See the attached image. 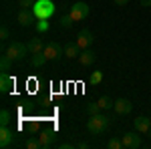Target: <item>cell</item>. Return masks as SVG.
Returning <instances> with one entry per match:
<instances>
[{
    "mask_svg": "<svg viewBox=\"0 0 151 149\" xmlns=\"http://www.w3.org/2000/svg\"><path fill=\"white\" fill-rule=\"evenodd\" d=\"M111 127V119L109 115H103V113H97V115H91V119L87 121V129L93 133V135H105Z\"/></svg>",
    "mask_w": 151,
    "mask_h": 149,
    "instance_id": "1",
    "label": "cell"
},
{
    "mask_svg": "<svg viewBox=\"0 0 151 149\" xmlns=\"http://www.w3.org/2000/svg\"><path fill=\"white\" fill-rule=\"evenodd\" d=\"M69 14L73 16L75 22H81V20H85V18L91 14V8H89L87 2L79 0V2H75V4H70V6H69Z\"/></svg>",
    "mask_w": 151,
    "mask_h": 149,
    "instance_id": "2",
    "label": "cell"
},
{
    "mask_svg": "<svg viewBox=\"0 0 151 149\" xmlns=\"http://www.w3.org/2000/svg\"><path fill=\"white\" fill-rule=\"evenodd\" d=\"M32 12L36 14L38 20H40V18H50V16L55 14V2H52V0H36Z\"/></svg>",
    "mask_w": 151,
    "mask_h": 149,
    "instance_id": "3",
    "label": "cell"
},
{
    "mask_svg": "<svg viewBox=\"0 0 151 149\" xmlns=\"http://www.w3.org/2000/svg\"><path fill=\"white\" fill-rule=\"evenodd\" d=\"M6 55H8L14 63H18V60H22V58L28 55V46L24 45V42H12V45H8V48H6Z\"/></svg>",
    "mask_w": 151,
    "mask_h": 149,
    "instance_id": "4",
    "label": "cell"
},
{
    "mask_svg": "<svg viewBox=\"0 0 151 149\" xmlns=\"http://www.w3.org/2000/svg\"><path fill=\"white\" fill-rule=\"evenodd\" d=\"M123 149H139L141 147V133L139 131H129L125 135H121Z\"/></svg>",
    "mask_w": 151,
    "mask_h": 149,
    "instance_id": "5",
    "label": "cell"
},
{
    "mask_svg": "<svg viewBox=\"0 0 151 149\" xmlns=\"http://www.w3.org/2000/svg\"><path fill=\"white\" fill-rule=\"evenodd\" d=\"M42 53L47 55L48 60H58V58H60V55H65V48H60V45H58V42L50 40V42H47V45H45V50H42Z\"/></svg>",
    "mask_w": 151,
    "mask_h": 149,
    "instance_id": "6",
    "label": "cell"
},
{
    "mask_svg": "<svg viewBox=\"0 0 151 149\" xmlns=\"http://www.w3.org/2000/svg\"><path fill=\"white\" fill-rule=\"evenodd\" d=\"M75 42L79 45V48H81V50H85V48H91V46H93L95 36H93V32H91V30L83 28L81 32L77 35V40H75Z\"/></svg>",
    "mask_w": 151,
    "mask_h": 149,
    "instance_id": "7",
    "label": "cell"
},
{
    "mask_svg": "<svg viewBox=\"0 0 151 149\" xmlns=\"http://www.w3.org/2000/svg\"><path fill=\"white\" fill-rule=\"evenodd\" d=\"M16 20H18V24L20 26H32V24H36V14L32 10H26V8H20L18 10V14H16Z\"/></svg>",
    "mask_w": 151,
    "mask_h": 149,
    "instance_id": "8",
    "label": "cell"
},
{
    "mask_svg": "<svg viewBox=\"0 0 151 149\" xmlns=\"http://www.w3.org/2000/svg\"><path fill=\"white\" fill-rule=\"evenodd\" d=\"M38 141H40V147L42 149H48L57 141V133H55L52 129H42V131L38 133Z\"/></svg>",
    "mask_w": 151,
    "mask_h": 149,
    "instance_id": "9",
    "label": "cell"
},
{
    "mask_svg": "<svg viewBox=\"0 0 151 149\" xmlns=\"http://www.w3.org/2000/svg\"><path fill=\"white\" fill-rule=\"evenodd\" d=\"M133 127H135V131H139L141 135H147L151 129V119L145 117V115H139V117L133 119Z\"/></svg>",
    "mask_w": 151,
    "mask_h": 149,
    "instance_id": "10",
    "label": "cell"
},
{
    "mask_svg": "<svg viewBox=\"0 0 151 149\" xmlns=\"http://www.w3.org/2000/svg\"><path fill=\"white\" fill-rule=\"evenodd\" d=\"M12 141H14V133H12L10 127H0V147L6 149L12 145Z\"/></svg>",
    "mask_w": 151,
    "mask_h": 149,
    "instance_id": "11",
    "label": "cell"
},
{
    "mask_svg": "<svg viewBox=\"0 0 151 149\" xmlns=\"http://www.w3.org/2000/svg\"><path fill=\"white\" fill-rule=\"evenodd\" d=\"M131 109H133V103L129 99H117L115 105H113V111L117 115H127V113H131Z\"/></svg>",
    "mask_w": 151,
    "mask_h": 149,
    "instance_id": "12",
    "label": "cell"
},
{
    "mask_svg": "<svg viewBox=\"0 0 151 149\" xmlns=\"http://www.w3.org/2000/svg\"><path fill=\"white\" fill-rule=\"evenodd\" d=\"M12 87H14V79H12L8 73H2L0 75V93L6 95V93L12 91Z\"/></svg>",
    "mask_w": 151,
    "mask_h": 149,
    "instance_id": "13",
    "label": "cell"
},
{
    "mask_svg": "<svg viewBox=\"0 0 151 149\" xmlns=\"http://www.w3.org/2000/svg\"><path fill=\"white\" fill-rule=\"evenodd\" d=\"M95 60H97V55H95L91 48H85V50H81V55H79V63H81L83 67H91Z\"/></svg>",
    "mask_w": 151,
    "mask_h": 149,
    "instance_id": "14",
    "label": "cell"
},
{
    "mask_svg": "<svg viewBox=\"0 0 151 149\" xmlns=\"http://www.w3.org/2000/svg\"><path fill=\"white\" fill-rule=\"evenodd\" d=\"M63 48H65V57L67 58H79V55H81V48H79L77 42H67Z\"/></svg>",
    "mask_w": 151,
    "mask_h": 149,
    "instance_id": "15",
    "label": "cell"
},
{
    "mask_svg": "<svg viewBox=\"0 0 151 149\" xmlns=\"http://www.w3.org/2000/svg\"><path fill=\"white\" fill-rule=\"evenodd\" d=\"M26 46H28V53H30V55H36V53H42V50H45V42H42L40 38H30V40L26 42Z\"/></svg>",
    "mask_w": 151,
    "mask_h": 149,
    "instance_id": "16",
    "label": "cell"
},
{
    "mask_svg": "<svg viewBox=\"0 0 151 149\" xmlns=\"http://www.w3.org/2000/svg\"><path fill=\"white\" fill-rule=\"evenodd\" d=\"M47 60H48V58H47L45 53H36V55H32V58H30V65H32L35 69H38V67H42Z\"/></svg>",
    "mask_w": 151,
    "mask_h": 149,
    "instance_id": "17",
    "label": "cell"
},
{
    "mask_svg": "<svg viewBox=\"0 0 151 149\" xmlns=\"http://www.w3.org/2000/svg\"><path fill=\"white\" fill-rule=\"evenodd\" d=\"M99 107H101V111H107V109H113V105H115V101L109 97V95H103V97H99Z\"/></svg>",
    "mask_w": 151,
    "mask_h": 149,
    "instance_id": "18",
    "label": "cell"
},
{
    "mask_svg": "<svg viewBox=\"0 0 151 149\" xmlns=\"http://www.w3.org/2000/svg\"><path fill=\"white\" fill-rule=\"evenodd\" d=\"M12 63H14V60H12L6 53H4V55L0 57V69H2V73H8V71H10V67H12Z\"/></svg>",
    "mask_w": 151,
    "mask_h": 149,
    "instance_id": "19",
    "label": "cell"
},
{
    "mask_svg": "<svg viewBox=\"0 0 151 149\" xmlns=\"http://www.w3.org/2000/svg\"><path fill=\"white\" fill-rule=\"evenodd\" d=\"M10 121H12L10 111H8V109H2V111H0V127H8Z\"/></svg>",
    "mask_w": 151,
    "mask_h": 149,
    "instance_id": "20",
    "label": "cell"
},
{
    "mask_svg": "<svg viewBox=\"0 0 151 149\" xmlns=\"http://www.w3.org/2000/svg\"><path fill=\"white\" fill-rule=\"evenodd\" d=\"M73 22H75V20H73V16H70V14H63V16L58 18V24H60L63 28H70Z\"/></svg>",
    "mask_w": 151,
    "mask_h": 149,
    "instance_id": "21",
    "label": "cell"
},
{
    "mask_svg": "<svg viewBox=\"0 0 151 149\" xmlns=\"http://www.w3.org/2000/svg\"><path fill=\"white\" fill-rule=\"evenodd\" d=\"M24 147H26V149H42V147H40V141H38L36 137H28V139H26V143H24Z\"/></svg>",
    "mask_w": 151,
    "mask_h": 149,
    "instance_id": "22",
    "label": "cell"
},
{
    "mask_svg": "<svg viewBox=\"0 0 151 149\" xmlns=\"http://www.w3.org/2000/svg\"><path fill=\"white\" fill-rule=\"evenodd\" d=\"M48 28H50L48 18H40V20H36V30H38V32H47Z\"/></svg>",
    "mask_w": 151,
    "mask_h": 149,
    "instance_id": "23",
    "label": "cell"
},
{
    "mask_svg": "<svg viewBox=\"0 0 151 149\" xmlns=\"http://www.w3.org/2000/svg\"><path fill=\"white\" fill-rule=\"evenodd\" d=\"M101 81H103V73H101V71H93L91 77H89V83H91V85H99Z\"/></svg>",
    "mask_w": 151,
    "mask_h": 149,
    "instance_id": "24",
    "label": "cell"
},
{
    "mask_svg": "<svg viewBox=\"0 0 151 149\" xmlns=\"http://www.w3.org/2000/svg\"><path fill=\"white\" fill-rule=\"evenodd\" d=\"M107 147L109 149H123V141H121L119 137H111L109 143H107Z\"/></svg>",
    "mask_w": 151,
    "mask_h": 149,
    "instance_id": "25",
    "label": "cell"
},
{
    "mask_svg": "<svg viewBox=\"0 0 151 149\" xmlns=\"http://www.w3.org/2000/svg\"><path fill=\"white\" fill-rule=\"evenodd\" d=\"M87 113L89 115H97V113H101V107H99V103H87Z\"/></svg>",
    "mask_w": 151,
    "mask_h": 149,
    "instance_id": "26",
    "label": "cell"
},
{
    "mask_svg": "<svg viewBox=\"0 0 151 149\" xmlns=\"http://www.w3.org/2000/svg\"><path fill=\"white\" fill-rule=\"evenodd\" d=\"M36 4V0H18V6L20 8H26V10H32Z\"/></svg>",
    "mask_w": 151,
    "mask_h": 149,
    "instance_id": "27",
    "label": "cell"
},
{
    "mask_svg": "<svg viewBox=\"0 0 151 149\" xmlns=\"http://www.w3.org/2000/svg\"><path fill=\"white\" fill-rule=\"evenodd\" d=\"M139 6L147 8V6H151V0H139Z\"/></svg>",
    "mask_w": 151,
    "mask_h": 149,
    "instance_id": "28",
    "label": "cell"
},
{
    "mask_svg": "<svg viewBox=\"0 0 151 149\" xmlns=\"http://www.w3.org/2000/svg\"><path fill=\"white\" fill-rule=\"evenodd\" d=\"M77 147H79V149H87V147H89V143H85V141H81V143H77Z\"/></svg>",
    "mask_w": 151,
    "mask_h": 149,
    "instance_id": "29",
    "label": "cell"
},
{
    "mask_svg": "<svg viewBox=\"0 0 151 149\" xmlns=\"http://www.w3.org/2000/svg\"><path fill=\"white\" fill-rule=\"evenodd\" d=\"M127 2H129V0H115V4H117V6H125Z\"/></svg>",
    "mask_w": 151,
    "mask_h": 149,
    "instance_id": "30",
    "label": "cell"
},
{
    "mask_svg": "<svg viewBox=\"0 0 151 149\" xmlns=\"http://www.w3.org/2000/svg\"><path fill=\"white\" fill-rule=\"evenodd\" d=\"M147 135H149V137H151V129H149V133H147Z\"/></svg>",
    "mask_w": 151,
    "mask_h": 149,
    "instance_id": "31",
    "label": "cell"
},
{
    "mask_svg": "<svg viewBox=\"0 0 151 149\" xmlns=\"http://www.w3.org/2000/svg\"><path fill=\"white\" fill-rule=\"evenodd\" d=\"M149 119H151V117H149Z\"/></svg>",
    "mask_w": 151,
    "mask_h": 149,
    "instance_id": "32",
    "label": "cell"
}]
</instances>
